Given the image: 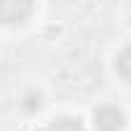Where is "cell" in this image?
Masks as SVG:
<instances>
[{"mask_svg": "<svg viewBox=\"0 0 131 131\" xmlns=\"http://www.w3.org/2000/svg\"><path fill=\"white\" fill-rule=\"evenodd\" d=\"M116 70H118V75H121L123 80L131 82V46H126V49L118 54V59H116Z\"/></svg>", "mask_w": 131, "mask_h": 131, "instance_id": "cell-4", "label": "cell"}, {"mask_svg": "<svg viewBox=\"0 0 131 131\" xmlns=\"http://www.w3.org/2000/svg\"><path fill=\"white\" fill-rule=\"evenodd\" d=\"M34 13L28 0H0V21L3 23H23Z\"/></svg>", "mask_w": 131, "mask_h": 131, "instance_id": "cell-1", "label": "cell"}, {"mask_svg": "<svg viewBox=\"0 0 131 131\" xmlns=\"http://www.w3.org/2000/svg\"><path fill=\"white\" fill-rule=\"evenodd\" d=\"M46 131H85V126L80 123V118H70V116H64V118H57L46 126Z\"/></svg>", "mask_w": 131, "mask_h": 131, "instance_id": "cell-3", "label": "cell"}, {"mask_svg": "<svg viewBox=\"0 0 131 131\" xmlns=\"http://www.w3.org/2000/svg\"><path fill=\"white\" fill-rule=\"evenodd\" d=\"M23 105H26L28 111H39V108H41V95H34V93H31V95H26Z\"/></svg>", "mask_w": 131, "mask_h": 131, "instance_id": "cell-5", "label": "cell"}, {"mask_svg": "<svg viewBox=\"0 0 131 131\" xmlns=\"http://www.w3.org/2000/svg\"><path fill=\"white\" fill-rule=\"evenodd\" d=\"M95 128L98 131H121L123 128V113L116 105H100L95 111Z\"/></svg>", "mask_w": 131, "mask_h": 131, "instance_id": "cell-2", "label": "cell"}]
</instances>
